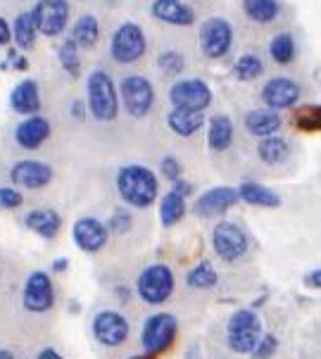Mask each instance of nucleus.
Masks as SVG:
<instances>
[{"label": "nucleus", "instance_id": "nucleus-1", "mask_svg": "<svg viewBox=\"0 0 321 359\" xmlns=\"http://www.w3.org/2000/svg\"><path fill=\"white\" fill-rule=\"evenodd\" d=\"M117 188L124 203L138 207V210H145V207L153 205L157 193H160L155 172H150L143 164H126V167L119 169Z\"/></svg>", "mask_w": 321, "mask_h": 359}, {"label": "nucleus", "instance_id": "nucleus-2", "mask_svg": "<svg viewBox=\"0 0 321 359\" xmlns=\"http://www.w3.org/2000/svg\"><path fill=\"white\" fill-rule=\"evenodd\" d=\"M88 109L98 121H112L119 114L117 88L110 74L102 69H95L88 76Z\"/></svg>", "mask_w": 321, "mask_h": 359}, {"label": "nucleus", "instance_id": "nucleus-3", "mask_svg": "<svg viewBox=\"0 0 321 359\" xmlns=\"http://www.w3.org/2000/svg\"><path fill=\"white\" fill-rule=\"evenodd\" d=\"M145 48H148V41H145V34L138 24L133 22H124L117 32L112 34V57L117 60L119 65H133L145 55Z\"/></svg>", "mask_w": 321, "mask_h": 359}, {"label": "nucleus", "instance_id": "nucleus-4", "mask_svg": "<svg viewBox=\"0 0 321 359\" xmlns=\"http://www.w3.org/2000/svg\"><path fill=\"white\" fill-rule=\"evenodd\" d=\"M119 95H122L124 109L131 114V117L141 119L150 112L155 102V88L150 83V79H145L141 74H131L124 76L122 83H119Z\"/></svg>", "mask_w": 321, "mask_h": 359}, {"label": "nucleus", "instance_id": "nucleus-5", "mask_svg": "<svg viewBox=\"0 0 321 359\" xmlns=\"http://www.w3.org/2000/svg\"><path fill=\"white\" fill-rule=\"evenodd\" d=\"M228 345L235 352H252L257 348L259 338H262V326H259V319L255 312L250 309H240L235 312L231 319H228Z\"/></svg>", "mask_w": 321, "mask_h": 359}, {"label": "nucleus", "instance_id": "nucleus-6", "mask_svg": "<svg viewBox=\"0 0 321 359\" xmlns=\"http://www.w3.org/2000/svg\"><path fill=\"white\" fill-rule=\"evenodd\" d=\"M174 290V273L165 264L148 266L141 276H138V295L148 305H162Z\"/></svg>", "mask_w": 321, "mask_h": 359}, {"label": "nucleus", "instance_id": "nucleus-7", "mask_svg": "<svg viewBox=\"0 0 321 359\" xmlns=\"http://www.w3.org/2000/svg\"><path fill=\"white\" fill-rule=\"evenodd\" d=\"M233 43V29L231 24L221 17H210L200 27V50L210 60H221L224 55L231 50Z\"/></svg>", "mask_w": 321, "mask_h": 359}, {"label": "nucleus", "instance_id": "nucleus-8", "mask_svg": "<svg viewBox=\"0 0 321 359\" xmlns=\"http://www.w3.org/2000/svg\"><path fill=\"white\" fill-rule=\"evenodd\" d=\"M32 17L39 34L55 39L64 32L67 22H69V3L67 0H39L32 10Z\"/></svg>", "mask_w": 321, "mask_h": 359}, {"label": "nucleus", "instance_id": "nucleus-9", "mask_svg": "<svg viewBox=\"0 0 321 359\" xmlns=\"http://www.w3.org/2000/svg\"><path fill=\"white\" fill-rule=\"evenodd\" d=\"M212 245L224 262H235L247 252V236L238 224L219 222L212 231Z\"/></svg>", "mask_w": 321, "mask_h": 359}, {"label": "nucleus", "instance_id": "nucleus-10", "mask_svg": "<svg viewBox=\"0 0 321 359\" xmlns=\"http://www.w3.org/2000/svg\"><path fill=\"white\" fill-rule=\"evenodd\" d=\"M169 100L174 107L205 112L212 105V90L203 79H184L169 88Z\"/></svg>", "mask_w": 321, "mask_h": 359}, {"label": "nucleus", "instance_id": "nucleus-11", "mask_svg": "<svg viewBox=\"0 0 321 359\" xmlns=\"http://www.w3.org/2000/svg\"><path fill=\"white\" fill-rule=\"evenodd\" d=\"M174 336H177V319L167 312L155 314L143 326V348L155 357L174 343Z\"/></svg>", "mask_w": 321, "mask_h": 359}, {"label": "nucleus", "instance_id": "nucleus-12", "mask_svg": "<svg viewBox=\"0 0 321 359\" xmlns=\"http://www.w3.org/2000/svg\"><path fill=\"white\" fill-rule=\"evenodd\" d=\"M240 200V193L238 188H228V186H217V188H210L207 193L198 198V203L193 205V212L198 217H205V219H212V217H219L224 215L226 210Z\"/></svg>", "mask_w": 321, "mask_h": 359}, {"label": "nucleus", "instance_id": "nucleus-13", "mask_svg": "<svg viewBox=\"0 0 321 359\" xmlns=\"http://www.w3.org/2000/svg\"><path fill=\"white\" fill-rule=\"evenodd\" d=\"M300 100V86L293 81V79H286V76H276V79H269L262 88V102L264 107H271V109H288V107H295Z\"/></svg>", "mask_w": 321, "mask_h": 359}, {"label": "nucleus", "instance_id": "nucleus-14", "mask_svg": "<svg viewBox=\"0 0 321 359\" xmlns=\"http://www.w3.org/2000/svg\"><path fill=\"white\" fill-rule=\"evenodd\" d=\"M12 184L29 188V191H39V188H46L53 181V169L50 164L41 162V160H22L12 167L10 172Z\"/></svg>", "mask_w": 321, "mask_h": 359}, {"label": "nucleus", "instance_id": "nucleus-15", "mask_svg": "<svg viewBox=\"0 0 321 359\" xmlns=\"http://www.w3.org/2000/svg\"><path fill=\"white\" fill-rule=\"evenodd\" d=\"M53 283L46 271H34L24 285V307L29 312H48L53 307Z\"/></svg>", "mask_w": 321, "mask_h": 359}, {"label": "nucleus", "instance_id": "nucleus-16", "mask_svg": "<svg viewBox=\"0 0 321 359\" xmlns=\"http://www.w3.org/2000/svg\"><path fill=\"white\" fill-rule=\"evenodd\" d=\"M93 333L102 345L117 348V345H122L126 336H129V324H126V319L119 312H110V309H107V312H100L95 316Z\"/></svg>", "mask_w": 321, "mask_h": 359}, {"label": "nucleus", "instance_id": "nucleus-17", "mask_svg": "<svg viewBox=\"0 0 321 359\" xmlns=\"http://www.w3.org/2000/svg\"><path fill=\"white\" fill-rule=\"evenodd\" d=\"M74 243L83 252H98L107 243V226L95 217H81L71 229Z\"/></svg>", "mask_w": 321, "mask_h": 359}, {"label": "nucleus", "instance_id": "nucleus-18", "mask_svg": "<svg viewBox=\"0 0 321 359\" xmlns=\"http://www.w3.org/2000/svg\"><path fill=\"white\" fill-rule=\"evenodd\" d=\"M48 136H50V121L41 114H29L27 119L20 121L15 129V141L17 145H22L24 150H36L41 148Z\"/></svg>", "mask_w": 321, "mask_h": 359}, {"label": "nucleus", "instance_id": "nucleus-19", "mask_svg": "<svg viewBox=\"0 0 321 359\" xmlns=\"http://www.w3.org/2000/svg\"><path fill=\"white\" fill-rule=\"evenodd\" d=\"M155 20L172 24V27H191L196 22V12L186 0H155L150 5Z\"/></svg>", "mask_w": 321, "mask_h": 359}, {"label": "nucleus", "instance_id": "nucleus-20", "mask_svg": "<svg viewBox=\"0 0 321 359\" xmlns=\"http://www.w3.org/2000/svg\"><path fill=\"white\" fill-rule=\"evenodd\" d=\"M281 117H278L276 109L271 107H259V109H252L250 114L245 117V129L247 133L257 138H266V136H274V133L281 129Z\"/></svg>", "mask_w": 321, "mask_h": 359}, {"label": "nucleus", "instance_id": "nucleus-21", "mask_svg": "<svg viewBox=\"0 0 321 359\" xmlns=\"http://www.w3.org/2000/svg\"><path fill=\"white\" fill-rule=\"evenodd\" d=\"M10 105L15 112L20 114H36L41 109V95H39V83L34 79L17 83L15 90L10 95Z\"/></svg>", "mask_w": 321, "mask_h": 359}, {"label": "nucleus", "instance_id": "nucleus-22", "mask_svg": "<svg viewBox=\"0 0 321 359\" xmlns=\"http://www.w3.org/2000/svg\"><path fill=\"white\" fill-rule=\"evenodd\" d=\"M207 143L214 153H224L233 143V121L226 114H214L207 126Z\"/></svg>", "mask_w": 321, "mask_h": 359}, {"label": "nucleus", "instance_id": "nucleus-23", "mask_svg": "<svg viewBox=\"0 0 321 359\" xmlns=\"http://www.w3.org/2000/svg\"><path fill=\"white\" fill-rule=\"evenodd\" d=\"M24 224H27L34 233H39L41 238H55L60 226H62V219H60L55 210H34L27 215Z\"/></svg>", "mask_w": 321, "mask_h": 359}, {"label": "nucleus", "instance_id": "nucleus-24", "mask_svg": "<svg viewBox=\"0 0 321 359\" xmlns=\"http://www.w3.org/2000/svg\"><path fill=\"white\" fill-rule=\"evenodd\" d=\"M203 112H196V109H181V107H174L172 112L167 114V124L169 129L179 136H193L196 131H200L203 126Z\"/></svg>", "mask_w": 321, "mask_h": 359}, {"label": "nucleus", "instance_id": "nucleus-25", "mask_svg": "<svg viewBox=\"0 0 321 359\" xmlns=\"http://www.w3.org/2000/svg\"><path fill=\"white\" fill-rule=\"evenodd\" d=\"M240 200L247 205H255V207H278L281 205V198L276 196L274 191H269L262 184H255V181H247L238 188Z\"/></svg>", "mask_w": 321, "mask_h": 359}, {"label": "nucleus", "instance_id": "nucleus-26", "mask_svg": "<svg viewBox=\"0 0 321 359\" xmlns=\"http://www.w3.org/2000/svg\"><path fill=\"white\" fill-rule=\"evenodd\" d=\"M36 34H39V29H36V24H34L32 12H22V15L15 20V24H12V39H15L17 48H20V50L34 48Z\"/></svg>", "mask_w": 321, "mask_h": 359}, {"label": "nucleus", "instance_id": "nucleus-27", "mask_svg": "<svg viewBox=\"0 0 321 359\" xmlns=\"http://www.w3.org/2000/svg\"><path fill=\"white\" fill-rule=\"evenodd\" d=\"M186 215V198L177 191H169L160 203V219L165 226H174Z\"/></svg>", "mask_w": 321, "mask_h": 359}, {"label": "nucleus", "instance_id": "nucleus-28", "mask_svg": "<svg viewBox=\"0 0 321 359\" xmlns=\"http://www.w3.org/2000/svg\"><path fill=\"white\" fill-rule=\"evenodd\" d=\"M71 39L76 41L78 48H93L100 39V24L95 17L83 15L78 17V22L74 24V32H71Z\"/></svg>", "mask_w": 321, "mask_h": 359}, {"label": "nucleus", "instance_id": "nucleus-29", "mask_svg": "<svg viewBox=\"0 0 321 359\" xmlns=\"http://www.w3.org/2000/svg\"><path fill=\"white\" fill-rule=\"evenodd\" d=\"M257 155L264 164H281L288 157V143L283 138H278L276 133L266 136L257 145Z\"/></svg>", "mask_w": 321, "mask_h": 359}, {"label": "nucleus", "instance_id": "nucleus-30", "mask_svg": "<svg viewBox=\"0 0 321 359\" xmlns=\"http://www.w3.org/2000/svg\"><path fill=\"white\" fill-rule=\"evenodd\" d=\"M243 10H245V15L257 24H269L278 17L276 0H243Z\"/></svg>", "mask_w": 321, "mask_h": 359}, {"label": "nucleus", "instance_id": "nucleus-31", "mask_svg": "<svg viewBox=\"0 0 321 359\" xmlns=\"http://www.w3.org/2000/svg\"><path fill=\"white\" fill-rule=\"evenodd\" d=\"M233 74H235V79H240V81H255V79L262 76L264 65H262V60H259V55H255V53L240 55L233 65Z\"/></svg>", "mask_w": 321, "mask_h": 359}, {"label": "nucleus", "instance_id": "nucleus-32", "mask_svg": "<svg viewBox=\"0 0 321 359\" xmlns=\"http://www.w3.org/2000/svg\"><path fill=\"white\" fill-rule=\"evenodd\" d=\"M269 53L274 57V62L278 65H290L295 60V41L290 34H278L271 39L269 43Z\"/></svg>", "mask_w": 321, "mask_h": 359}, {"label": "nucleus", "instance_id": "nucleus-33", "mask_svg": "<svg viewBox=\"0 0 321 359\" xmlns=\"http://www.w3.org/2000/svg\"><path fill=\"white\" fill-rule=\"evenodd\" d=\"M293 124L300 131H321V105H302L295 109Z\"/></svg>", "mask_w": 321, "mask_h": 359}, {"label": "nucleus", "instance_id": "nucleus-34", "mask_svg": "<svg viewBox=\"0 0 321 359\" xmlns=\"http://www.w3.org/2000/svg\"><path fill=\"white\" fill-rule=\"evenodd\" d=\"M60 65L69 76H78L81 74V60H78V46L74 39H67L62 46H60Z\"/></svg>", "mask_w": 321, "mask_h": 359}, {"label": "nucleus", "instance_id": "nucleus-35", "mask_svg": "<svg viewBox=\"0 0 321 359\" xmlns=\"http://www.w3.org/2000/svg\"><path fill=\"white\" fill-rule=\"evenodd\" d=\"M186 283H189L191 288H212V285L217 283L214 266H212L210 262H200L198 266H193V269L189 271V278H186Z\"/></svg>", "mask_w": 321, "mask_h": 359}, {"label": "nucleus", "instance_id": "nucleus-36", "mask_svg": "<svg viewBox=\"0 0 321 359\" xmlns=\"http://www.w3.org/2000/svg\"><path fill=\"white\" fill-rule=\"evenodd\" d=\"M157 67H160L165 74H179V72H184L186 60L179 50H165L157 55Z\"/></svg>", "mask_w": 321, "mask_h": 359}, {"label": "nucleus", "instance_id": "nucleus-37", "mask_svg": "<svg viewBox=\"0 0 321 359\" xmlns=\"http://www.w3.org/2000/svg\"><path fill=\"white\" fill-rule=\"evenodd\" d=\"M276 348H278V340L269 333V336H262V338H259L257 348L252 350V357H255V359H269V357H274Z\"/></svg>", "mask_w": 321, "mask_h": 359}, {"label": "nucleus", "instance_id": "nucleus-38", "mask_svg": "<svg viewBox=\"0 0 321 359\" xmlns=\"http://www.w3.org/2000/svg\"><path fill=\"white\" fill-rule=\"evenodd\" d=\"M22 205V193L15 188H0V210H15Z\"/></svg>", "mask_w": 321, "mask_h": 359}, {"label": "nucleus", "instance_id": "nucleus-39", "mask_svg": "<svg viewBox=\"0 0 321 359\" xmlns=\"http://www.w3.org/2000/svg\"><path fill=\"white\" fill-rule=\"evenodd\" d=\"M110 231H114V233H124V231L131 229V215L124 210H117L110 219V226H107Z\"/></svg>", "mask_w": 321, "mask_h": 359}, {"label": "nucleus", "instance_id": "nucleus-40", "mask_svg": "<svg viewBox=\"0 0 321 359\" xmlns=\"http://www.w3.org/2000/svg\"><path fill=\"white\" fill-rule=\"evenodd\" d=\"M160 169H162V174H165L169 181L181 179V164H179L177 157H165L162 164H160Z\"/></svg>", "mask_w": 321, "mask_h": 359}, {"label": "nucleus", "instance_id": "nucleus-41", "mask_svg": "<svg viewBox=\"0 0 321 359\" xmlns=\"http://www.w3.org/2000/svg\"><path fill=\"white\" fill-rule=\"evenodd\" d=\"M12 41V29H10V24L0 17V46H8Z\"/></svg>", "mask_w": 321, "mask_h": 359}, {"label": "nucleus", "instance_id": "nucleus-42", "mask_svg": "<svg viewBox=\"0 0 321 359\" xmlns=\"http://www.w3.org/2000/svg\"><path fill=\"white\" fill-rule=\"evenodd\" d=\"M172 191H177L181 193V196H189V193L193 191V186L189 184V181H184V179H177V181H172Z\"/></svg>", "mask_w": 321, "mask_h": 359}, {"label": "nucleus", "instance_id": "nucleus-43", "mask_svg": "<svg viewBox=\"0 0 321 359\" xmlns=\"http://www.w3.org/2000/svg\"><path fill=\"white\" fill-rule=\"evenodd\" d=\"M305 283L310 285V288H321V269L312 271V273H307V276H305Z\"/></svg>", "mask_w": 321, "mask_h": 359}, {"label": "nucleus", "instance_id": "nucleus-44", "mask_svg": "<svg viewBox=\"0 0 321 359\" xmlns=\"http://www.w3.org/2000/svg\"><path fill=\"white\" fill-rule=\"evenodd\" d=\"M39 359H62V357H60L55 350L48 348V350H41V352H39Z\"/></svg>", "mask_w": 321, "mask_h": 359}, {"label": "nucleus", "instance_id": "nucleus-45", "mask_svg": "<svg viewBox=\"0 0 321 359\" xmlns=\"http://www.w3.org/2000/svg\"><path fill=\"white\" fill-rule=\"evenodd\" d=\"M71 107H74V117L81 119V117H83V102H74Z\"/></svg>", "mask_w": 321, "mask_h": 359}, {"label": "nucleus", "instance_id": "nucleus-46", "mask_svg": "<svg viewBox=\"0 0 321 359\" xmlns=\"http://www.w3.org/2000/svg\"><path fill=\"white\" fill-rule=\"evenodd\" d=\"M55 269H57V271H62V269H67V262H64V259H60V262H55Z\"/></svg>", "mask_w": 321, "mask_h": 359}, {"label": "nucleus", "instance_id": "nucleus-47", "mask_svg": "<svg viewBox=\"0 0 321 359\" xmlns=\"http://www.w3.org/2000/svg\"><path fill=\"white\" fill-rule=\"evenodd\" d=\"M0 359H12V352H8V350H0Z\"/></svg>", "mask_w": 321, "mask_h": 359}, {"label": "nucleus", "instance_id": "nucleus-48", "mask_svg": "<svg viewBox=\"0 0 321 359\" xmlns=\"http://www.w3.org/2000/svg\"><path fill=\"white\" fill-rule=\"evenodd\" d=\"M150 357H153V355H150ZM150 357H148V359H150Z\"/></svg>", "mask_w": 321, "mask_h": 359}]
</instances>
